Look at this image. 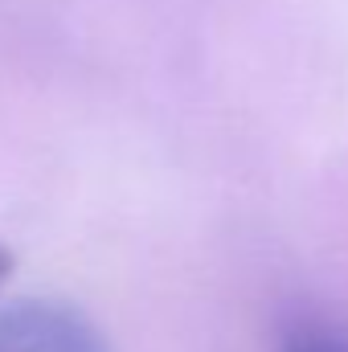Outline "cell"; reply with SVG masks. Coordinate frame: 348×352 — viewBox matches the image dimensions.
<instances>
[{"label": "cell", "instance_id": "3", "mask_svg": "<svg viewBox=\"0 0 348 352\" xmlns=\"http://www.w3.org/2000/svg\"><path fill=\"white\" fill-rule=\"evenodd\" d=\"M8 274H12V250H8V246L0 242V287L8 283Z\"/></svg>", "mask_w": 348, "mask_h": 352}, {"label": "cell", "instance_id": "1", "mask_svg": "<svg viewBox=\"0 0 348 352\" xmlns=\"http://www.w3.org/2000/svg\"><path fill=\"white\" fill-rule=\"evenodd\" d=\"M0 352H111V344L74 303L17 299L0 307Z\"/></svg>", "mask_w": 348, "mask_h": 352}, {"label": "cell", "instance_id": "2", "mask_svg": "<svg viewBox=\"0 0 348 352\" xmlns=\"http://www.w3.org/2000/svg\"><path fill=\"white\" fill-rule=\"evenodd\" d=\"M287 352H348V344L345 340H332V336H312V332H303V336L291 340Z\"/></svg>", "mask_w": 348, "mask_h": 352}]
</instances>
